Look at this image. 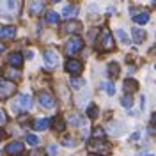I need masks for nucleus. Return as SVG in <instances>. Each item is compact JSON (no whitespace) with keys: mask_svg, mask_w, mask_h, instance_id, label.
Instances as JSON below:
<instances>
[{"mask_svg":"<svg viewBox=\"0 0 156 156\" xmlns=\"http://www.w3.org/2000/svg\"><path fill=\"white\" fill-rule=\"evenodd\" d=\"M20 11V0H0V18L12 20Z\"/></svg>","mask_w":156,"mask_h":156,"instance_id":"1","label":"nucleus"},{"mask_svg":"<svg viewBox=\"0 0 156 156\" xmlns=\"http://www.w3.org/2000/svg\"><path fill=\"white\" fill-rule=\"evenodd\" d=\"M114 48V37H112V34H110V30H103L101 32V36L98 39V50H101V51H108V50Z\"/></svg>","mask_w":156,"mask_h":156,"instance_id":"2","label":"nucleus"},{"mask_svg":"<svg viewBox=\"0 0 156 156\" xmlns=\"http://www.w3.org/2000/svg\"><path fill=\"white\" fill-rule=\"evenodd\" d=\"M83 48V41L82 37H78V36H73V37L69 39L68 43H66V46H64V51L68 53V55H75L78 53L80 50Z\"/></svg>","mask_w":156,"mask_h":156,"instance_id":"3","label":"nucleus"},{"mask_svg":"<svg viewBox=\"0 0 156 156\" xmlns=\"http://www.w3.org/2000/svg\"><path fill=\"white\" fill-rule=\"evenodd\" d=\"M16 92V85L9 80H0V99H7Z\"/></svg>","mask_w":156,"mask_h":156,"instance_id":"4","label":"nucleus"},{"mask_svg":"<svg viewBox=\"0 0 156 156\" xmlns=\"http://www.w3.org/2000/svg\"><path fill=\"white\" fill-rule=\"evenodd\" d=\"M89 149L94 151V153H103V154H107L108 151H110L108 144L103 138H92V140L89 142Z\"/></svg>","mask_w":156,"mask_h":156,"instance_id":"5","label":"nucleus"},{"mask_svg":"<svg viewBox=\"0 0 156 156\" xmlns=\"http://www.w3.org/2000/svg\"><path fill=\"white\" fill-rule=\"evenodd\" d=\"M37 101H39V105L43 108H55V98L51 96L50 92H39L37 94Z\"/></svg>","mask_w":156,"mask_h":156,"instance_id":"6","label":"nucleus"},{"mask_svg":"<svg viewBox=\"0 0 156 156\" xmlns=\"http://www.w3.org/2000/svg\"><path fill=\"white\" fill-rule=\"evenodd\" d=\"M30 107H32V99H30L29 94H21V96H18L16 103H14V110H21V112L30 110Z\"/></svg>","mask_w":156,"mask_h":156,"instance_id":"7","label":"nucleus"},{"mask_svg":"<svg viewBox=\"0 0 156 156\" xmlns=\"http://www.w3.org/2000/svg\"><path fill=\"white\" fill-rule=\"evenodd\" d=\"M23 149H25V146H23V142H18V140H14V142H9L7 146H5V153L9 156H18L23 153Z\"/></svg>","mask_w":156,"mask_h":156,"instance_id":"8","label":"nucleus"},{"mask_svg":"<svg viewBox=\"0 0 156 156\" xmlns=\"http://www.w3.org/2000/svg\"><path fill=\"white\" fill-rule=\"evenodd\" d=\"M80 30H82V23L76 21V20H69V21L64 23V27H62V32L64 34H76Z\"/></svg>","mask_w":156,"mask_h":156,"instance_id":"9","label":"nucleus"},{"mask_svg":"<svg viewBox=\"0 0 156 156\" xmlns=\"http://www.w3.org/2000/svg\"><path fill=\"white\" fill-rule=\"evenodd\" d=\"M82 62L76 60V58H69L68 62H66V71H68L69 75H78L80 71H82Z\"/></svg>","mask_w":156,"mask_h":156,"instance_id":"10","label":"nucleus"},{"mask_svg":"<svg viewBox=\"0 0 156 156\" xmlns=\"http://www.w3.org/2000/svg\"><path fill=\"white\" fill-rule=\"evenodd\" d=\"M43 9H44V0H30L29 12L32 14V16H37Z\"/></svg>","mask_w":156,"mask_h":156,"instance_id":"11","label":"nucleus"},{"mask_svg":"<svg viewBox=\"0 0 156 156\" xmlns=\"http://www.w3.org/2000/svg\"><path fill=\"white\" fill-rule=\"evenodd\" d=\"M57 62H58L57 53H55L53 50H46V51H44V64H46L48 68H55Z\"/></svg>","mask_w":156,"mask_h":156,"instance_id":"12","label":"nucleus"},{"mask_svg":"<svg viewBox=\"0 0 156 156\" xmlns=\"http://www.w3.org/2000/svg\"><path fill=\"white\" fill-rule=\"evenodd\" d=\"M14 36H16V29L14 27H4L0 30V39H4V41L14 39Z\"/></svg>","mask_w":156,"mask_h":156,"instance_id":"13","label":"nucleus"},{"mask_svg":"<svg viewBox=\"0 0 156 156\" xmlns=\"http://www.w3.org/2000/svg\"><path fill=\"white\" fill-rule=\"evenodd\" d=\"M7 62H9V66H12V68H20L23 64V55L21 53H11L9 57H7Z\"/></svg>","mask_w":156,"mask_h":156,"instance_id":"14","label":"nucleus"},{"mask_svg":"<svg viewBox=\"0 0 156 156\" xmlns=\"http://www.w3.org/2000/svg\"><path fill=\"white\" fill-rule=\"evenodd\" d=\"M50 124H51V119H48V117H44V119H37V121L34 122V129H36V131H44Z\"/></svg>","mask_w":156,"mask_h":156,"instance_id":"15","label":"nucleus"},{"mask_svg":"<svg viewBox=\"0 0 156 156\" xmlns=\"http://www.w3.org/2000/svg\"><path fill=\"white\" fill-rule=\"evenodd\" d=\"M131 36H133V41H135L136 44H140V43H144V39H146V32L142 29H133L131 30Z\"/></svg>","mask_w":156,"mask_h":156,"instance_id":"16","label":"nucleus"},{"mask_svg":"<svg viewBox=\"0 0 156 156\" xmlns=\"http://www.w3.org/2000/svg\"><path fill=\"white\" fill-rule=\"evenodd\" d=\"M133 20H135V23H138V25H146L147 21H149V12L147 11L136 12L135 16H133Z\"/></svg>","mask_w":156,"mask_h":156,"instance_id":"17","label":"nucleus"},{"mask_svg":"<svg viewBox=\"0 0 156 156\" xmlns=\"http://www.w3.org/2000/svg\"><path fill=\"white\" fill-rule=\"evenodd\" d=\"M44 20H46V23H48V25H57V23H58V14H57V12H53V11H48V12H46V16H44Z\"/></svg>","mask_w":156,"mask_h":156,"instance_id":"18","label":"nucleus"},{"mask_svg":"<svg viewBox=\"0 0 156 156\" xmlns=\"http://www.w3.org/2000/svg\"><path fill=\"white\" fill-rule=\"evenodd\" d=\"M76 12H78V9L75 5H66V7L62 9V16H64V18H73Z\"/></svg>","mask_w":156,"mask_h":156,"instance_id":"19","label":"nucleus"},{"mask_svg":"<svg viewBox=\"0 0 156 156\" xmlns=\"http://www.w3.org/2000/svg\"><path fill=\"white\" fill-rule=\"evenodd\" d=\"M136 89H138V83H136L135 80L128 78L126 82H124V90H126V92H133V90H136Z\"/></svg>","mask_w":156,"mask_h":156,"instance_id":"20","label":"nucleus"},{"mask_svg":"<svg viewBox=\"0 0 156 156\" xmlns=\"http://www.w3.org/2000/svg\"><path fill=\"white\" fill-rule=\"evenodd\" d=\"M101 87L105 89V92H107L108 96H114V94H115V87H114V83H112V82H103V83H101Z\"/></svg>","mask_w":156,"mask_h":156,"instance_id":"21","label":"nucleus"},{"mask_svg":"<svg viewBox=\"0 0 156 156\" xmlns=\"http://www.w3.org/2000/svg\"><path fill=\"white\" fill-rule=\"evenodd\" d=\"M108 75H110V76H119V64H117V62H110V64H108Z\"/></svg>","mask_w":156,"mask_h":156,"instance_id":"22","label":"nucleus"},{"mask_svg":"<svg viewBox=\"0 0 156 156\" xmlns=\"http://www.w3.org/2000/svg\"><path fill=\"white\" fill-rule=\"evenodd\" d=\"M64 128H66L64 119H62V117H57L55 122H53V129H55V131H64Z\"/></svg>","mask_w":156,"mask_h":156,"instance_id":"23","label":"nucleus"},{"mask_svg":"<svg viewBox=\"0 0 156 156\" xmlns=\"http://www.w3.org/2000/svg\"><path fill=\"white\" fill-rule=\"evenodd\" d=\"M69 85H71V87L73 89H82L83 87V85H85V82H83V80H82V78H71V82H69Z\"/></svg>","mask_w":156,"mask_h":156,"instance_id":"24","label":"nucleus"},{"mask_svg":"<svg viewBox=\"0 0 156 156\" xmlns=\"http://www.w3.org/2000/svg\"><path fill=\"white\" fill-rule=\"evenodd\" d=\"M69 122H71L73 126H83V119L78 115V114H73V115L69 117Z\"/></svg>","mask_w":156,"mask_h":156,"instance_id":"25","label":"nucleus"},{"mask_svg":"<svg viewBox=\"0 0 156 156\" xmlns=\"http://www.w3.org/2000/svg\"><path fill=\"white\" fill-rule=\"evenodd\" d=\"M121 105L124 108H129L131 105H133V98L129 96V94H126V96H122V99H121Z\"/></svg>","mask_w":156,"mask_h":156,"instance_id":"26","label":"nucleus"},{"mask_svg":"<svg viewBox=\"0 0 156 156\" xmlns=\"http://www.w3.org/2000/svg\"><path fill=\"white\" fill-rule=\"evenodd\" d=\"M115 34H117V37H119V41H121V43H124V44H128V43H129V39H128V36H126V32H124L122 29H119Z\"/></svg>","mask_w":156,"mask_h":156,"instance_id":"27","label":"nucleus"},{"mask_svg":"<svg viewBox=\"0 0 156 156\" xmlns=\"http://www.w3.org/2000/svg\"><path fill=\"white\" fill-rule=\"evenodd\" d=\"M87 117H90V119H96V117H98V107L90 105V107L87 108Z\"/></svg>","mask_w":156,"mask_h":156,"instance_id":"28","label":"nucleus"},{"mask_svg":"<svg viewBox=\"0 0 156 156\" xmlns=\"http://www.w3.org/2000/svg\"><path fill=\"white\" fill-rule=\"evenodd\" d=\"M110 129H112V131H110V133H114V135H119V133H121V131H122V126H121V124H114V122H112V124H110Z\"/></svg>","mask_w":156,"mask_h":156,"instance_id":"29","label":"nucleus"},{"mask_svg":"<svg viewBox=\"0 0 156 156\" xmlns=\"http://www.w3.org/2000/svg\"><path fill=\"white\" fill-rule=\"evenodd\" d=\"M27 144H30V146H37L39 138L36 135H27Z\"/></svg>","mask_w":156,"mask_h":156,"instance_id":"30","label":"nucleus"},{"mask_svg":"<svg viewBox=\"0 0 156 156\" xmlns=\"http://www.w3.org/2000/svg\"><path fill=\"white\" fill-rule=\"evenodd\" d=\"M103 135H105V131H103L101 128H96V129L92 131V136H94V138H103Z\"/></svg>","mask_w":156,"mask_h":156,"instance_id":"31","label":"nucleus"},{"mask_svg":"<svg viewBox=\"0 0 156 156\" xmlns=\"http://www.w3.org/2000/svg\"><path fill=\"white\" fill-rule=\"evenodd\" d=\"M7 78L18 80V78H20V73H18V71H14V69H12V71H7Z\"/></svg>","mask_w":156,"mask_h":156,"instance_id":"32","label":"nucleus"},{"mask_svg":"<svg viewBox=\"0 0 156 156\" xmlns=\"http://www.w3.org/2000/svg\"><path fill=\"white\" fill-rule=\"evenodd\" d=\"M46 151H48V154H57V147L55 146H48L46 147Z\"/></svg>","mask_w":156,"mask_h":156,"instance_id":"33","label":"nucleus"},{"mask_svg":"<svg viewBox=\"0 0 156 156\" xmlns=\"http://www.w3.org/2000/svg\"><path fill=\"white\" fill-rule=\"evenodd\" d=\"M64 144H66L68 147H73V144H75V142H73L71 138H64Z\"/></svg>","mask_w":156,"mask_h":156,"instance_id":"34","label":"nucleus"},{"mask_svg":"<svg viewBox=\"0 0 156 156\" xmlns=\"http://www.w3.org/2000/svg\"><path fill=\"white\" fill-rule=\"evenodd\" d=\"M4 121H5V114H4V112H2V110H0V124H2V122H4Z\"/></svg>","mask_w":156,"mask_h":156,"instance_id":"35","label":"nucleus"},{"mask_svg":"<svg viewBox=\"0 0 156 156\" xmlns=\"http://www.w3.org/2000/svg\"><path fill=\"white\" fill-rule=\"evenodd\" d=\"M151 122H153V126H156V114L151 115Z\"/></svg>","mask_w":156,"mask_h":156,"instance_id":"36","label":"nucleus"},{"mask_svg":"<svg viewBox=\"0 0 156 156\" xmlns=\"http://www.w3.org/2000/svg\"><path fill=\"white\" fill-rule=\"evenodd\" d=\"M4 136H5V133H4V129H0V140H2Z\"/></svg>","mask_w":156,"mask_h":156,"instance_id":"37","label":"nucleus"},{"mask_svg":"<svg viewBox=\"0 0 156 156\" xmlns=\"http://www.w3.org/2000/svg\"><path fill=\"white\" fill-rule=\"evenodd\" d=\"M153 55H156V46H154V48H153Z\"/></svg>","mask_w":156,"mask_h":156,"instance_id":"38","label":"nucleus"},{"mask_svg":"<svg viewBox=\"0 0 156 156\" xmlns=\"http://www.w3.org/2000/svg\"><path fill=\"white\" fill-rule=\"evenodd\" d=\"M2 50H4V46H2V44H0V51H2Z\"/></svg>","mask_w":156,"mask_h":156,"instance_id":"39","label":"nucleus"},{"mask_svg":"<svg viewBox=\"0 0 156 156\" xmlns=\"http://www.w3.org/2000/svg\"><path fill=\"white\" fill-rule=\"evenodd\" d=\"M51 2H60V0H51Z\"/></svg>","mask_w":156,"mask_h":156,"instance_id":"40","label":"nucleus"},{"mask_svg":"<svg viewBox=\"0 0 156 156\" xmlns=\"http://www.w3.org/2000/svg\"><path fill=\"white\" fill-rule=\"evenodd\" d=\"M153 2H154V7H156V0H153Z\"/></svg>","mask_w":156,"mask_h":156,"instance_id":"41","label":"nucleus"},{"mask_svg":"<svg viewBox=\"0 0 156 156\" xmlns=\"http://www.w3.org/2000/svg\"><path fill=\"white\" fill-rule=\"evenodd\" d=\"M90 156H99V154H90Z\"/></svg>","mask_w":156,"mask_h":156,"instance_id":"42","label":"nucleus"}]
</instances>
